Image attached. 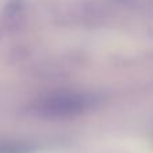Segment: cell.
I'll return each instance as SVG.
<instances>
[{
    "mask_svg": "<svg viewBox=\"0 0 153 153\" xmlns=\"http://www.w3.org/2000/svg\"><path fill=\"white\" fill-rule=\"evenodd\" d=\"M31 146L16 141H0V153H30Z\"/></svg>",
    "mask_w": 153,
    "mask_h": 153,
    "instance_id": "obj_2",
    "label": "cell"
},
{
    "mask_svg": "<svg viewBox=\"0 0 153 153\" xmlns=\"http://www.w3.org/2000/svg\"><path fill=\"white\" fill-rule=\"evenodd\" d=\"M96 104V96L85 92L64 91L39 98L33 104V113L42 118L67 119L87 113Z\"/></svg>",
    "mask_w": 153,
    "mask_h": 153,
    "instance_id": "obj_1",
    "label": "cell"
}]
</instances>
